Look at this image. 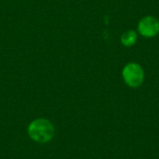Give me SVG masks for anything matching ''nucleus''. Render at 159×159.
Masks as SVG:
<instances>
[{"instance_id":"nucleus-2","label":"nucleus","mask_w":159,"mask_h":159,"mask_svg":"<svg viewBox=\"0 0 159 159\" xmlns=\"http://www.w3.org/2000/svg\"><path fill=\"white\" fill-rule=\"evenodd\" d=\"M144 70L137 62H129L122 70L125 83L130 88H138L144 81Z\"/></svg>"},{"instance_id":"nucleus-3","label":"nucleus","mask_w":159,"mask_h":159,"mask_svg":"<svg viewBox=\"0 0 159 159\" xmlns=\"http://www.w3.org/2000/svg\"><path fill=\"white\" fill-rule=\"evenodd\" d=\"M137 30L143 37H155L159 34V20L154 16H145L139 20Z\"/></svg>"},{"instance_id":"nucleus-1","label":"nucleus","mask_w":159,"mask_h":159,"mask_svg":"<svg viewBox=\"0 0 159 159\" xmlns=\"http://www.w3.org/2000/svg\"><path fill=\"white\" fill-rule=\"evenodd\" d=\"M27 133L31 140L38 143H46L52 140L55 133L53 124L46 118H36L33 120L28 128Z\"/></svg>"},{"instance_id":"nucleus-4","label":"nucleus","mask_w":159,"mask_h":159,"mask_svg":"<svg viewBox=\"0 0 159 159\" xmlns=\"http://www.w3.org/2000/svg\"><path fill=\"white\" fill-rule=\"evenodd\" d=\"M138 40V33L134 30H128L120 36V42L124 47H132Z\"/></svg>"}]
</instances>
